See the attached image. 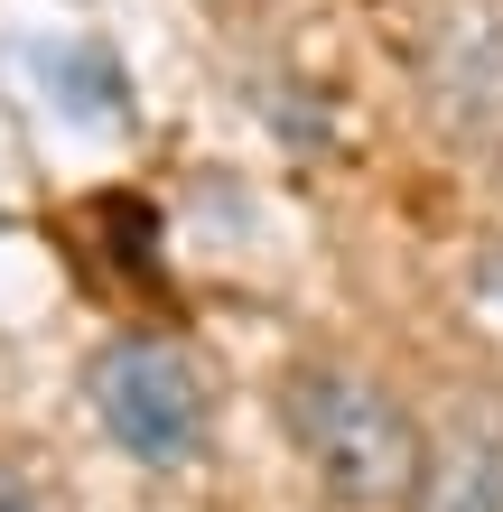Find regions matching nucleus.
Returning <instances> with one entry per match:
<instances>
[{
	"label": "nucleus",
	"mask_w": 503,
	"mask_h": 512,
	"mask_svg": "<svg viewBox=\"0 0 503 512\" xmlns=\"http://www.w3.org/2000/svg\"><path fill=\"white\" fill-rule=\"evenodd\" d=\"M280 429L336 512H410L420 503L429 419L392 382H373L354 364H299V373H280Z\"/></svg>",
	"instance_id": "f257e3e1"
},
{
	"label": "nucleus",
	"mask_w": 503,
	"mask_h": 512,
	"mask_svg": "<svg viewBox=\"0 0 503 512\" xmlns=\"http://www.w3.org/2000/svg\"><path fill=\"white\" fill-rule=\"evenodd\" d=\"M410 512H503V401L466 391L429 419V466Z\"/></svg>",
	"instance_id": "20e7f679"
},
{
	"label": "nucleus",
	"mask_w": 503,
	"mask_h": 512,
	"mask_svg": "<svg viewBox=\"0 0 503 512\" xmlns=\"http://www.w3.org/2000/svg\"><path fill=\"white\" fill-rule=\"evenodd\" d=\"M420 103L466 149L503 140V0H438L420 28Z\"/></svg>",
	"instance_id": "7ed1b4c3"
},
{
	"label": "nucleus",
	"mask_w": 503,
	"mask_h": 512,
	"mask_svg": "<svg viewBox=\"0 0 503 512\" xmlns=\"http://www.w3.org/2000/svg\"><path fill=\"white\" fill-rule=\"evenodd\" d=\"M84 401H94V419L112 429V447H122L131 466H159V475L196 466L205 429H215L196 354L168 345V336H112L94 354V373H84Z\"/></svg>",
	"instance_id": "f03ea898"
},
{
	"label": "nucleus",
	"mask_w": 503,
	"mask_h": 512,
	"mask_svg": "<svg viewBox=\"0 0 503 512\" xmlns=\"http://www.w3.org/2000/svg\"><path fill=\"white\" fill-rule=\"evenodd\" d=\"M466 317H485L503 336V243H485L476 261H466Z\"/></svg>",
	"instance_id": "39448f33"
}]
</instances>
